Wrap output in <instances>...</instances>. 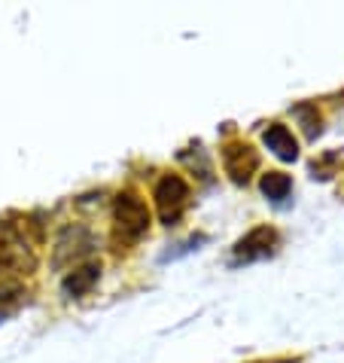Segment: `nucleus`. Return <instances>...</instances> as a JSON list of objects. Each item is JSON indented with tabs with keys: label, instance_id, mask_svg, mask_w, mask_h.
<instances>
[{
	"label": "nucleus",
	"instance_id": "f257e3e1",
	"mask_svg": "<svg viewBox=\"0 0 344 363\" xmlns=\"http://www.w3.org/2000/svg\"><path fill=\"white\" fill-rule=\"evenodd\" d=\"M113 220H116V232L128 241H137L140 235H147L149 229V208L134 189H122L113 199Z\"/></svg>",
	"mask_w": 344,
	"mask_h": 363
},
{
	"label": "nucleus",
	"instance_id": "f03ea898",
	"mask_svg": "<svg viewBox=\"0 0 344 363\" xmlns=\"http://www.w3.org/2000/svg\"><path fill=\"white\" fill-rule=\"evenodd\" d=\"M34 269V254L13 223L0 220V275H28Z\"/></svg>",
	"mask_w": 344,
	"mask_h": 363
},
{
	"label": "nucleus",
	"instance_id": "7ed1b4c3",
	"mask_svg": "<svg viewBox=\"0 0 344 363\" xmlns=\"http://www.w3.org/2000/svg\"><path fill=\"white\" fill-rule=\"evenodd\" d=\"M189 184L180 174H165L156 184L153 189V199H156V208H159V217L165 226H174L180 217H183V211L189 205Z\"/></svg>",
	"mask_w": 344,
	"mask_h": 363
},
{
	"label": "nucleus",
	"instance_id": "20e7f679",
	"mask_svg": "<svg viewBox=\"0 0 344 363\" xmlns=\"http://www.w3.org/2000/svg\"><path fill=\"white\" fill-rule=\"evenodd\" d=\"M222 168H226V174L235 180V184H250L253 171L259 168V153L253 150L250 144L244 140H229L226 147H222Z\"/></svg>",
	"mask_w": 344,
	"mask_h": 363
},
{
	"label": "nucleus",
	"instance_id": "39448f33",
	"mask_svg": "<svg viewBox=\"0 0 344 363\" xmlns=\"http://www.w3.org/2000/svg\"><path fill=\"white\" fill-rule=\"evenodd\" d=\"M275 245H277V232L271 226H256V229H250L247 235L235 245V259H238V263L262 259V257H268L271 250H275Z\"/></svg>",
	"mask_w": 344,
	"mask_h": 363
},
{
	"label": "nucleus",
	"instance_id": "423d86ee",
	"mask_svg": "<svg viewBox=\"0 0 344 363\" xmlns=\"http://www.w3.org/2000/svg\"><path fill=\"white\" fill-rule=\"evenodd\" d=\"M262 140H265V147L280 159V162H296L299 159V144L283 123H271L265 128V135H262Z\"/></svg>",
	"mask_w": 344,
	"mask_h": 363
},
{
	"label": "nucleus",
	"instance_id": "0eeeda50",
	"mask_svg": "<svg viewBox=\"0 0 344 363\" xmlns=\"http://www.w3.org/2000/svg\"><path fill=\"white\" fill-rule=\"evenodd\" d=\"M98 278H101V266L98 263H88L83 269L70 272V275L64 278V294L67 296H86L88 290L98 284Z\"/></svg>",
	"mask_w": 344,
	"mask_h": 363
},
{
	"label": "nucleus",
	"instance_id": "6e6552de",
	"mask_svg": "<svg viewBox=\"0 0 344 363\" xmlns=\"http://www.w3.org/2000/svg\"><path fill=\"white\" fill-rule=\"evenodd\" d=\"M259 189L265 199L283 201L292 189V180H289V174H283V171H268V174H262V180H259Z\"/></svg>",
	"mask_w": 344,
	"mask_h": 363
},
{
	"label": "nucleus",
	"instance_id": "1a4fd4ad",
	"mask_svg": "<svg viewBox=\"0 0 344 363\" xmlns=\"http://www.w3.org/2000/svg\"><path fill=\"white\" fill-rule=\"evenodd\" d=\"M292 116L302 119V125H305L308 138H317L320 135V113H317V107H314V104H299L296 110H292Z\"/></svg>",
	"mask_w": 344,
	"mask_h": 363
},
{
	"label": "nucleus",
	"instance_id": "9d476101",
	"mask_svg": "<svg viewBox=\"0 0 344 363\" xmlns=\"http://www.w3.org/2000/svg\"><path fill=\"white\" fill-rule=\"evenodd\" d=\"M195 156L201 159V177H210V162H207V159H205V150H201V147H195ZM180 162H186V165H192V168H195V159H192L189 153H180Z\"/></svg>",
	"mask_w": 344,
	"mask_h": 363
}]
</instances>
